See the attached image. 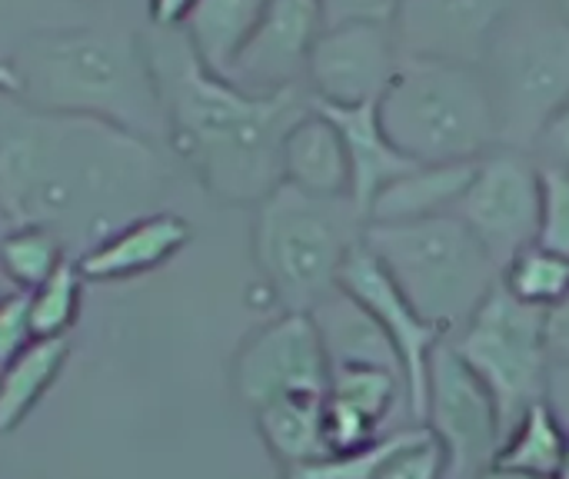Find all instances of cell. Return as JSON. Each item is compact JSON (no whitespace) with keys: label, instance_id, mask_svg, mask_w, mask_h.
Listing matches in <instances>:
<instances>
[{"label":"cell","instance_id":"36","mask_svg":"<svg viewBox=\"0 0 569 479\" xmlns=\"http://www.w3.org/2000/svg\"><path fill=\"white\" fill-rule=\"evenodd\" d=\"M197 7V0H147V13H150V23L153 27H183L190 10Z\"/></svg>","mask_w":569,"mask_h":479},{"label":"cell","instance_id":"5","mask_svg":"<svg viewBox=\"0 0 569 479\" xmlns=\"http://www.w3.org/2000/svg\"><path fill=\"white\" fill-rule=\"evenodd\" d=\"M377 113L393 147L413 163H470L500 147L480 67L403 53Z\"/></svg>","mask_w":569,"mask_h":479},{"label":"cell","instance_id":"13","mask_svg":"<svg viewBox=\"0 0 569 479\" xmlns=\"http://www.w3.org/2000/svg\"><path fill=\"white\" fill-rule=\"evenodd\" d=\"M403 60L393 23L323 27L307 60V90L327 107L377 103Z\"/></svg>","mask_w":569,"mask_h":479},{"label":"cell","instance_id":"27","mask_svg":"<svg viewBox=\"0 0 569 479\" xmlns=\"http://www.w3.org/2000/svg\"><path fill=\"white\" fill-rule=\"evenodd\" d=\"M423 433H427L423 423H410V427H400V430H390V433L377 437L367 447L327 453V457H320L313 463L293 467V470L283 473V479H377L393 453H400L407 443L420 440Z\"/></svg>","mask_w":569,"mask_h":479},{"label":"cell","instance_id":"16","mask_svg":"<svg viewBox=\"0 0 569 479\" xmlns=\"http://www.w3.org/2000/svg\"><path fill=\"white\" fill-rule=\"evenodd\" d=\"M403 397V377L377 363H337L323 397L330 453L357 450L383 437V423Z\"/></svg>","mask_w":569,"mask_h":479},{"label":"cell","instance_id":"32","mask_svg":"<svg viewBox=\"0 0 569 479\" xmlns=\"http://www.w3.org/2000/svg\"><path fill=\"white\" fill-rule=\"evenodd\" d=\"M30 317H27V293H13L0 300V370L13 363L33 343Z\"/></svg>","mask_w":569,"mask_h":479},{"label":"cell","instance_id":"34","mask_svg":"<svg viewBox=\"0 0 569 479\" xmlns=\"http://www.w3.org/2000/svg\"><path fill=\"white\" fill-rule=\"evenodd\" d=\"M533 157L543 167H560L569 170V103L543 127V133L533 143Z\"/></svg>","mask_w":569,"mask_h":479},{"label":"cell","instance_id":"12","mask_svg":"<svg viewBox=\"0 0 569 479\" xmlns=\"http://www.w3.org/2000/svg\"><path fill=\"white\" fill-rule=\"evenodd\" d=\"M340 290L357 300L383 330L387 343L393 347V357L400 363L403 377V400L410 407L413 423H423L427 413V390H430V363L437 350L447 343V333L433 323H427L417 307L407 300V293L393 283L387 267L370 253L367 243H360L350 260L340 270Z\"/></svg>","mask_w":569,"mask_h":479},{"label":"cell","instance_id":"19","mask_svg":"<svg viewBox=\"0 0 569 479\" xmlns=\"http://www.w3.org/2000/svg\"><path fill=\"white\" fill-rule=\"evenodd\" d=\"M283 183L313 197H350V157L337 123L313 103L283 137Z\"/></svg>","mask_w":569,"mask_h":479},{"label":"cell","instance_id":"11","mask_svg":"<svg viewBox=\"0 0 569 479\" xmlns=\"http://www.w3.org/2000/svg\"><path fill=\"white\" fill-rule=\"evenodd\" d=\"M327 383L330 357L313 313L283 310L233 357V390L253 413L283 397H323Z\"/></svg>","mask_w":569,"mask_h":479},{"label":"cell","instance_id":"33","mask_svg":"<svg viewBox=\"0 0 569 479\" xmlns=\"http://www.w3.org/2000/svg\"><path fill=\"white\" fill-rule=\"evenodd\" d=\"M403 0H320L323 27L340 23H393Z\"/></svg>","mask_w":569,"mask_h":479},{"label":"cell","instance_id":"9","mask_svg":"<svg viewBox=\"0 0 569 479\" xmlns=\"http://www.w3.org/2000/svg\"><path fill=\"white\" fill-rule=\"evenodd\" d=\"M503 267L540 233V160L520 147H493L453 210Z\"/></svg>","mask_w":569,"mask_h":479},{"label":"cell","instance_id":"28","mask_svg":"<svg viewBox=\"0 0 569 479\" xmlns=\"http://www.w3.org/2000/svg\"><path fill=\"white\" fill-rule=\"evenodd\" d=\"M63 250L60 237L43 227H10L0 237V273L30 293L67 260Z\"/></svg>","mask_w":569,"mask_h":479},{"label":"cell","instance_id":"8","mask_svg":"<svg viewBox=\"0 0 569 479\" xmlns=\"http://www.w3.org/2000/svg\"><path fill=\"white\" fill-rule=\"evenodd\" d=\"M447 343L490 390L503 420V437L533 403L547 400L553 367L547 313L520 303L503 287H497Z\"/></svg>","mask_w":569,"mask_h":479},{"label":"cell","instance_id":"26","mask_svg":"<svg viewBox=\"0 0 569 479\" xmlns=\"http://www.w3.org/2000/svg\"><path fill=\"white\" fill-rule=\"evenodd\" d=\"M500 287L520 303L547 313L569 297V257L543 243H530L503 267Z\"/></svg>","mask_w":569,"mask_h":479},{"label":"cell","instance_id":"37","mask_svg":"<svg viewBox=\"0 0 569 479\" xmlns=\"http://www.w3.org/2000/svg\"><path fill=\"white\" fill-rule=\"evenodd\" d=\"M547 403L557 410L569 430V363H553L550 367V383H547Z\"/></svg>","mask_w":569,"mask_h":479},{"label":"cell","instance_id":"41","mask_svg":"<svg viewBox=\"0 0 569 479\" xmlns=\"http://www.w3.org/2000/svg\"><path fill=\"white\" fill-rule=\"evenodd\" d=\"M553 479H569V450H567V460H563V467L557 470V477Z\"/></svg>","mask_w":569,"mask_h":479},{"label":"cell","instance_id":"6","mask_svg":"<svg viewBox=\"0 0 569 479\" xmlns=\"http://www.w3.org/2000/svg\"><path fill=\"white\" fill-rule=\"evenodd\" d=\"M363 243L417 313L440 327L447 340L500 287V263L457 213L410 223H367Z\"/></svg>","mask_w":569,"mask_h":479},{"label":"cell","instance_id":"22","mask_svg":"<svg viewBox=\"0 0 569 479\" xmlns=\"http://www.w3.org/2000/svg\"><path fill=\"white\" fill-rule=\"evenodd\" d=\"M270 0H197L183 33L197 57L220 77L230 73L237 53L257 30Z\"/></svg>","mask_w":569,"mask_h":479},{"label":"cell","instance_id":"2","mask_svg":"<svg viewBox=\"0 0 569 479\" xmlns=\"http://www.w3.org/2000/svg\"><path fill=\"white\" fill-rule=\"evenodd\" d=\"M163 110V137L197 180L227 203H260L283 183L280 150L290 127L313 107L303 83L247 90L213 73L180 27L140 37Z\"/></svg>","mask_w":569,"mask_h":479},{"label":"cell","instance_id":"39","mask_svg":"<svg viewBox=\"0 0 569 479\" xmlns=\"http://www.w3.org/2000/svg\"><path fill=\"white\" fill-rule=\"evenodd\" d=\"M477 479H553V477H540V473H527V470H513V467H500V463H493L490 470H483Z\"/></svg>","mask_w":569,"mask_h":479},{"label":"cell","instance_id":"7","mask_svg":"<svg viewBox=\"0 0 569 479\" xmlns=\"http://www.w3.org/2000/svg\"><path fill=\"white\" fill-rule=\"evenodd\" d=\"M480 70L500 143L533 153L543 127L569 103V17L523 0L490 40Z\"/></svg>","mask_w":569,"mask_h":479},{"label":"cell","instance_id":"29","mask_svg":"<svg viewBox=\"0 0 569 479\" xmlns=\"http://www.w3.org/2000/svg\"><path fill=\"white\" fill-rule=\"evenodd\" d=\"M80 293H83V277L77 270V260H63L40 287L27 293V317L33 337L37 340L67 337L80 317Z\"/></svg>","mask_w":569,"mask_h":479},{"label":"cell","instance_id":"3","mask_svg":"<svg viewBox=\"0 0 569 479\" xmlns=\"http://www.w3.org/2000/svg\"><path fill=\"white\" fill-rule=\"evenodd\" d=\"M30 107L97 117L147 140L163 133V110L143 40L123 30H50L20 43L13 60Z\"/></svg>","mask_w":569,"mask_h":479},{"label":"cell","instance_id":"18","mask_svg":"<svg viewBox=\"0 0 569 479\" xmlns=\"http://www.w3.org/2000/svg\"><path fill=\"white\" fill-rule=\"evenodd\" d=\"M317 103V100H313ZM340 130L347 157H350V200L367 213L370 203L377 200V193L393 183L397 177H403L407 170H413L417 163L410 157H403L393 140L387 137L377 103H360V107H327L317 103Z\"/></svg>","mask_w":569,"mask_h":479},{"label":"cell","instance_id":"17","mask_svg":"<svg viewBox=\"0 0 569 479\" xmlns=\"http://www.w3.org/2000/svg\"><path fill=\"white\" fill-rule=\"evenodd\" d=\"M190 243V223L177 213L153 210L147 217L130 220L127 227L107 233L100 243L77 257V270L83 280L117 283L130 277H143L170 263Z\"/></svg>","mask_w":569,"mask_h":479},{"label":"cell","instance_id":"1","mask_svg":"<svg viewBox=\"0 0 569 479\" xmlns=\"http://www.w3.org/2000/svg\"><path fill=\"white\" fill-rule=\"evenodd\" d=\"M163 180L153 140L127 127L30 103L0 107V210L13 227H43L63 247L90 250L153 213Z\"/></svg>","mask_w":569,"mask_h":479},{"label":"cell","instance_id":"30","mask_svg":"<svg viewBox=\"0 0 569 479\" xmlns=\"http://www.w3.org/2000/svg\"><path fill=\"white\" fill-rule=\"evenodd\" d=\"M537 243L569 257V170L540 163V233Z\"/></svg>","mask_w":569,"mask_h":479},{"label":"cell","instance_id":"40","mask_svg":"<svg viewBox=\"0 0 569 479\" xmlns=\"http://www.w3.org/2000/svg\"><path fill=\"white\" fill-rule=\"evenodd\" d=\"M537 3H543V7H553V10H560V13H567L569 17V0H537Z\"/></svg>","mask_w":569,"mask_h":479},{"label":"cell","instance_id":"24","mask_svg":"<svg viewBox=\"0 0 569 479\" xmlns=\"http://www.w3.org/2000/svg\"><path fill=\"white\" fill-rule=\"evenodd\" d=\"M70 360V340L53 337V340H33L13 363L0 370V433L17 430L40 397L57 383Z\"/></svg>","mask_w":569,"mask_h":479},{"label":"cell","instance_id":"38","mask_svg":"<svg viewBox=\"0 0 569 479\" xmlns=\"http://www.w3.org/2000/svg\"><path fill=\"white\" fill-rule=\"evenodd\" d=\"M20 93V73L13 60H0V97H17Z\"/></svg>","mask_w":569,"mask_h":479},{"label":"cell","instance_id":"20","mask_svg":"<svg viewBox=\"0 0 569 479\" xmlns=\"http://www.w3.org/2000/svg\"><path fill=\"white\" fill-rule=\"evenodd\" d=\"M470 163H417L393 183H387L367 210V223H410L453 213L473 180Z\"/></svg>","mask_w":569,"mask_h":479},{"label":"cell","instance_id":"23","mask_svg":"<svg viewBox=\"0 0 569 479\" xmlns=\"http://www.w3.org/2000/svg\"><path fill=\"white\" fill-rule=\"evenodd\" d=\"M313 320L320 327L330 367H337V363H377V367H390L400 373L393 347L387 343L377 320L357 300H350L343 290H337L330 300H323L313 310Z\"/></svg>","mask_w":569,"mask_h":479},{"label":"cell","instance_id":"15","mask_svg":"<svg viewBox=\"0 0 569 479\" xmlns=\"http://www.w3.org/2000/svg\"><path fill=\"white\" fill-rule=\"evenodd\" d=\"M320 33V0H270L227 77L247 90L293 87L307 77V60Z\"/></svg>","mask_w":569,"mask_h":479},{"label":"cell","instance_id":"25","mask_svg":"<svg viewBox=\"0 0 569 479\" xmlns=\"http://www.w3.org/2000/svg\"><path fill=\"white\" fill-rule=\"evenodd\" d=\"M567 450L569 430L557 417V410L543 400V403H533L507 430L497 463L513 467V470H527V473H540V477H557V470L567 460Z\"/></svg>","mask_w":569,"mask_h":479},{"label":"cell","instance_id":"21","mask_svg":"<svg viewBox=\"0 0 569 479\" xmlns=\"http://www.w3.org/2000/svg\"><path fill=\"white\" fill-rule=\"evenodd\" d=\"M323 397H283L257 410V430L283 473L330 453Z\"/></svg>","mask_w":569,"mask_h":479},{"label":"cell","instance_id":"10","mask_svg":"<svg viewBox=\"0 0 569 479\" xmlns=\"http://www.w3.org/2000/svg\"><path fill=\"white\" fill-rule=\"evenodd\" d=\"M423 427L447 453V479H477L503 447V420L490 390L443 343L430 363Z\"/></svg>","mask_w":569,"mask_h":479},{"label":"cell","instance_id":"4","mask_svg":"<svg viewBox=\"0 0 569 479\" xmlns=\"http://www.w3.org/2000/svg\"><path fill=\"white\" fill-rule=\"evenodd\" d=\"M367 237L350 197H313L280 183L257 203L253 260L280 310L313 313L340 290V270Z\"/></svg>","mask_w":569,"mask_h":479},{"label":"cell","instance_id":"35","mask_svg":"<svg viewBox=\"0 0 569 479\" xmlns=\"http://www.w3.org/2000/svg\"><path fill=\"white\" fill-rule=\"evenodd\" d=\"M547 347L553 363H569V297L547 310Z\"/></svg>","mask_w":569,"mask_h":479},{"label":"cell","instance_id":"31","mask_svg":"<svg viewBox=\"0 0 569 479\" xmlns=\"http://www.w3.org/2000/svg\"><path fill=\"white\" fill-rule=\"evenodd\" d=\"M377 479H447V453L427 430L420 440L393 453Z\"/></svg>","mask_w":569,"mask_h":479},{"label":"cell","instance_id":"14","mask_svg":"<svg viewBox=\"0 0 569 479\" xmlns=\"http://www.w3.org/2000/svg\"><path fill=\"white\" fill-rule=\"evenodd\" d=\"M523 0H403L393 20L407 57L480 67L490 40Z\"/></svg>","mask_w":569,"mask_h":479}]
</instances>
